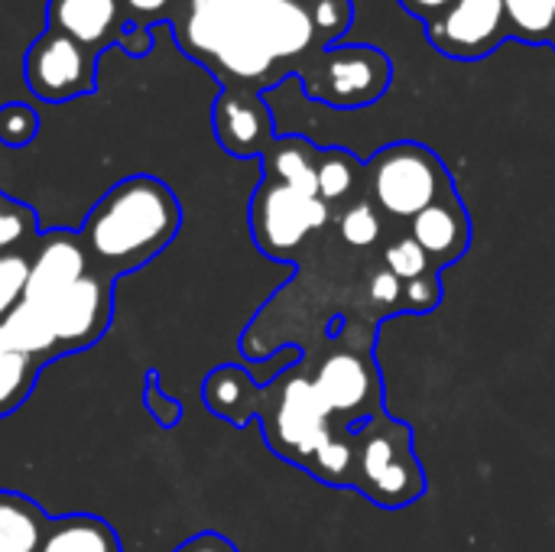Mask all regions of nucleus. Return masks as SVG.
Instances as JSON below:
<instances>
[{
	"mask_svg": "<svg viewBox=\"0 0 555 552\" xmlns=\"http://www.w3.org/2000/svg\"><path fill=\"white\" fill-rule=\"evenodd\" d=\"M550 46H553V49H555V29H553V36H550Z\"/></svg>",
	"mask_w": 555,
	"mask_h": 552,
	"instance_id": "obj_37",
	"label": "nucleus"
},
{
	"mask_svg": "<svg viewBox=\"0 0 555 552\" xmlns=\"http://www.w3.org/2000/svg\"><path fill=\"white\" fill-rule=\"evenodd\" d=\"M211 127L221 150L237 159L263 156L276 140L273 114L260 91L224 88L211 107Z\"/></svg>",
	"mask_w": 555,
	"mask_h": 552,
	"instance_id": "obj_12",
	"label": "nucleus"
},
{
	"mask_svg": "<svg viewBox=\"0 0 555 552\" xmlns=\"http://www.w3.org/2000/svg\"><path fill=\"white\" fill-rule=\"evenodd\" d=\"M46 511L16 491H0V552H36L46 534Z\"/></svg>",
	"mask_w": 555,
	"mask_h": 552,
	"instance_id": "obj_21",
	"label": "nucleus"
},
{
	"mask_svg": "<svg viewBox=\"0 0 555 552\" xmlns=\"http://www.w3.org/2000/svg\"><path fill=\"white\" fill-rule=\"evenodd\" d=\"M26 254H0V319L10 316L26 293Z\"/></svg>",
	"mask_w": 555,
	"mask_h": 552,
	"instance_id": "obj_32",
	"label": "nucleus"
},
{
	"mask_svg": "<svg viewBox=\"0 0 555 552\" xmlns=\"http://www.w3.org/2000/svg\"><path fill=\"white\" fill-rule=\"evenodd\" d=\"M143 407H146V413L156 420V426H163V429L179 426V423H182V413H185L182 403L163 390L159 371H146V374H143Z\"/></svg>",
	"mask_w": 555,
	"mask_h": 552,
	"instance_id": "obj_31",
	"label": "nucleus"
},
{
	"mask_svg": "<svg viewBox=\"0 0 555 552\" xmlns=\"http://www.w3.org/2000/svg\"><path fill=\"white\" fill-rule=\"evenodd\" d=\"M511 36L540 46L550 42L555 29V0H504Z\"/></svg>",
	"mask_w": 555,
	"mask_h": 552,
	"instance_id": "obj_24",
	"label": "nucleus"
},
{
	"mask_svg": "<svg viewBox=\"0 0 555 552\" xmlns=\"http://www.w3.org/2000/svg\"><path fill=\"white\" fill-rule=\"evenodd\" d=\"M364 299L374 312V319H390V316H403V280L397 273H390L384 264L367 270V290Z\"/></svg>",
	"mask_w": 555,
	"mask_h": 552,
	"instance_id": "obj_26",
	"label": "nucleus"
},
{
	"mask_svg": "<svg viewBox=\"0 0 555 552\" xmlns=\"http://www.w3.org/2000/svg\"><path fill=\"white\" fill-rule=\"evenodd\" d=\"M98 52L68 39L59 29H42L23 62V75L29 91L46 104H65L85 98L98 85Z\"/></svg>",
	"mask_w": 555,
	"mask_h": 552,
	"instance_id": "obj_9",
	"label": "nucleus"
},
{
	"mask_svg": "<svg viewBox=\"0 0 555 552\" xmlns=\"http://www.w3.org/2000/svg\"><path fill=\"white\" fill-rule=\"evenodd\" d=\"M202 400L215 416L228 420L231 426H244V423H250V416H257L260 387L250 381V374L244 368L224 364V368H215L205 377Z\"/></svg>",
	"mask_w": 555,
	"mask_h": 552,
	"instance_id": "obj_16",
	"label": "nucleus"
},
{
	"mask_svg": "<svg viewBox=\"0 0 555 552\" xmlns=\"http://www.w3.org/2000/svg\"><path fill=\"white\" fill-rule=\"evenodd\" d=\"M169 26L185 55L244 91L276 85L319 39L306 0H179Z\"/></svg>",
	"mask_w": 555,
	"mask_h": 552,
	"instance_id": "obj_1",
	"label": "nucleus"
},
{
	"mask_svg": "<svg viewBox=\"0 0 555 552\" xmlns=\"http://www.w3.org/2000/svg\"><path fill=\"white\" fill-rule=\"evenodd\" d=\"M429 42L452 59H485L507 36L504 0H455L436 20L426 23Z\"/></svg>",
	"mask_w": 555,
	"mask_h": 552,
	"instance_id": "obj_11",
	"label": "nucleus"
},
{
	"mask_svg": "<svg viewBox=\"0 0 555 552\" xmlns=\"http://www.w3.org/2000/svg\"><path fill=\"white\" fill-rule=\"evenodd\" d=\"M172 552H241L228 537H221V534H211V530H205V534H195V537H189L185 543H179Z\"/></svg>",
	"mask_w": 555,
	"mask_h": 552,
	"instance_id": "obj_35",
	"label": "nucleus"
},
{
	"mask_svg": "<svg viewBox=\"0 0 555 552\" xmlns=\"http://www.w3.org/2000/svg\"><path fill=\"white\" fill-rule=\"evenodd\" d=\"M309 377H312L315 394L328 407V413L348 416V429L377 416V413H387L371 338L361 345L335 348L332 355H325L319 361V368Z\"/></svg>",
	"mask_w": 555,
	"mask_h": 552,
	"instance_id": "obj_7",
	"label": "nucleus"
},
{
	"mask_svg": "<svg viewBox=\"0 0 555 552\" xmlns=\"http://www.w3.org/2000/svg\"><path fill=\"white\" fill-rule=\"evenodd\" d=\"M442 303V273L429 270L410 283H403V316H429Z\"/></svg>",
	"mask_w": 555,
	"mask_h": 552,
	"instance_id": "obj_30",
	"label": "nucleus"
},
{
	"mask_svg": "<svg viewBox=\"0 0 555 552\" xmlns=\"http://www.w3.org/2000/svg\"><path fill=\"white\" fill-rule=\"evenodd\" d=\"M42 368H46V361H39V358L0 351V420L16 413L29 400Z\"/></svg>",
	"mask_w": 555,
	"mask_h": 552,
	"instance_id": "obj_23",
	"label": "nucleus"
},
{
	"mask_svg": "<svg viewBox=\"0 0 555 552\" xmlns=\"http://www.w3.org/2000/svg\"><path fill=\"white\" fill-rule=\"evenodd\" d=\"M400 3L406 7V13H410V16H416V20L429 23V20H436L446 7H452L455 0H400Z\"/></svg>",
	"mask_w": 555,
	"mask_h": 552,
	"instance_id": "obj_36",
	"label": "nucleus"
},
{
	"mask_svg": "<svg viewBox=\"0 0 555 552\" xmlns=\"http://www.w3.org/2000/svg\"><path fill=\"white\" fill-rule=\"evenodd\" d=\"M153 46H156L153 29H150V26H137V23H127V26H124V33H120V39H117V49H124V52H127V55H133V59L150 55V52H153Z\"/></svg>",
	"mask_w": 555,
	"mask_h": 552,
	"instance_id": "obj_34",
	"label": "nucleus"
},
{
	"mask_svg": "<svg viewBox=\"0 0 555 552\" xmlns=\"http://www.w3.org/2000/svg\"><path fill=\"white\" fill-rule=\"evenodd\" d=\"M124 3V13L130 23L137 26H159V23H172L176 10H179V0H120Z\"/></svg>",
	"mask_w": 555,
	"mask_h": 552,
	"instance_id": "obj_33",
	"label": "nucleus"
},
{
	"mask_svg": "<svg viewBox=\"0 0 555 552\" xmlns=\"http://www.w3.org/2000/svg\"><path fill=\"white\" fill-rule=\"evenodd\" d=\"M390 273H397L403 283H410V280H416V277H423V273H429V270H436L433 264H429V257H426V251L406 234V238H393L390 244H384V260H380Z\"/></svg>",
	"mask_w": 555,
	"mask_h": 552,
	"instance_id": "obj_27",
	"label": "nucleus"
},
{
	"mask_svg": "<svg viewBox=\"0 0 555 552\" xmlns=\"http://www.w3.org/2000/svg\"><path fill=\"white\" fill-rule=\"evenodd\" d=\"M36 238V211L10 195H0V254H26Z\"/></svg>",
	"mask_w": 555,
	"mask_h": 552,
	"instance_id": "obj_25",
	"label": "nucleus"
},
{
	"mask_svg": "<svg viewBox=\"0 0 555 552\" xmlns=\"http://www.w3.org/2000/svg\"><path fill=\"white\" fill-rule=\"evenodd\" d=\"M319 198L328 205L332 218L345 205L364 198V163L354 153L341 150V146L322 150V159H319Z\"/></svg>",
	"mask_w": 555,
	"mask_h": 552,
	"instance_id": "obj_20",
	"label": "nucleus"
},
{
	"mask_svg": "<svg viewBox=\"0 0 555 552\" xmlns=\"http://www.w3.org/2000/svg\"><path fill=\"white\" fill-rule=\"evenodd\" d=\"M332 224H335L338 241L348 251H354V254H364V251L377 247L380 238H384V215L367 202V195L358 198V202H351V205H345L332 218Z\"/></svg>",
	"mask_w": 555,
	"mask_h": 552,
	"instance_id": "obj_22",
	"label": "nucleus"
},
{
	"mask_svg": "<svg viewBox=\"0 0 555 552\" xmlns=\"http://www.w3.org/2000/svg\"><path fill=\"white\" fill-rule=\"evenodd\" d=\"M29 270H26V303L46 306L49 299H55L59 293H65L72 283H78L88 270V251L78 238V231H46L36 238V244L26 251Z\"/></svg>",
	"mask_w": 555,
	"mask_h": 552,
	"instance_id": "obj_13",
	"label": "nucleus"
},
{
	"mask_svg": "<svg viewBox=\"0 0 555 552\" xmlns=\"http://www.w3.org/2000/svg\"><path fill=\"white\" fill-rule=\"evenodd\" d=\"M0 351L13 355H29L39 361H55V338L49 329V319L42 306L36 303H20L10 316L0 319Z\"/></svg>",
	"mask_w": 555,
	"mask_h": 552,
	"instance_id": "obj_19",
	"label": "nucleus"
},
{
	"mask_svg": "<svg viewBox=\"0 0 555 552\" xmlns=\"http://www.w3.org/2000/svg\"><path fill=\"white\" fill-rule=\"evenodd\" d=\"M36 552H124L117 530L94 514L49 517Z\"/></svg>",
	"mask_w": 555,
	"mask_h": 552,
	"instance_id": "obj_18",
	"label": "nucleus"
},
{
	"mask_svg": "<svg viewBox=\"0 0 555 552\" xmlns=\"http://www.w3.org/2000/svg\"><path fill=\"white\" fill-rule=\"evenodd\" d=\"M39 133V114L23 104V101H10L0 107V143L10 150L29 146Z\"/></svg>",
	"mask_w": 555,
	"mask_h": 552,
	"instance_id": "obj_28",
	"label": "nucleus"
},
{
	"mask_svg": "<svg viewBox=\"0 0 555 552\" xmlns=\"http://www.w3.org/2000/svg\"><path fill=\"white\" fill-rule=\"evenodd\" d=\"M127 13L120 0H49L46 3V26L65 33L68 39L81 42L91 52H104L117 46Z\"/></svg>",
	"mask_w": 555,
	"mask_h": 552,
	"instance_id": "obj_15",
	"label": "nucleus"
},
{
	"mask_svg": "<svg viewBox=\"0 0 555 552\" xmlns=\"http://www.w3.org/2000/svg\"><path fill=\"white\" fill-rule=\"evenodd\" d=\"M306 7H309L315 36H319L325 46H335L338 36H341V33L351 26V20H354L351 0H306Z\"/></svg>",
	"mask_w": 555,
	"mask_h": 552,
	"instance_id": "obj_29",
	"label": "nucleus"
},
{
	"mask_svg": "<svg viewBox=\"0 0 555 552\" xmlns=\"http://www.w3.org/2000/svg\"><path fill=\"white\" fill-rule=\"evenodd\" d=\"M390 59L374 46H341L322 55V62L306 72V91L332 107H364L384 98L390 88Z\"/></svg>",
	"mask_w": 555,
	"mask_h": 552,
	"instance_id": "obj_8",
	"label": "nucleus"
},
{
	"mask_svg": "<svg viewBox=\"0 0 555 552\" xmlns=\"http://www.w3.org/2000/svg\"><path fill=\"white\" fill-rule=\"evenodd\" d=\"M182 228L176 192L156 176H127L111 185L88 211L78 238L91 270L117 280L159 257Z\"/></svg>",
	"mask_w": 555,
	"mask_h": 552,
	"instance_id": "obj_2",
	"label": "nucleus"
},
{
	"mask_svg": "<svg viewBox=\"0 0 555 552\" xmlns=\"http://www.w3.org/2000/svg\"><path fill=\"white\" fill-rule=\"evenodd\" d=\"M257 416L263 423L267 446L280 459L302 468H309L319 449H325L341 433L335 426V416L315 394L306 364H293L273 384L260 387Z\"/></svg>",
	"mask_w": 555,
	"mask_h": 552,
	"instance_id": "obj_4",
	"label": "nucleus"
},
{
	"mask_svg": "<svg viewBox=\"0 0 555 552\" xmlns=\"http://www.w3.org/2000/svg\"><path fill=\"white\" fill-rule=\"evenodd\" d=\"M332 224V211L319 195H306L273 179H260L250 198V234L260 254L293 264Z\"/></svg>",
	"mask_w": 555,
	"mask_h": 552,
	"instance_id": "obj_6",
	"label": "nucleus"
},
{
	"mask_svg": "<svg viewBox=\"0 0 555 552\" xmlns=\"http://www.w3.org/2000/svg\"><path fill=\"white\" fill-rule=\"evenodd\" d=\"M354 491L384 511L410 508L426 495V475L413 452V429L387 413L351 426Z\"/></svg>",
	"mask_w": 555,
	"mask_h": 552,
	"instance_id": "obj_3",
	"label": "nucleus"
},
{
	"mask_svg": "<svg viewBox=\"0 0 555 552\" xmlns=\"http://www.w3.org/2000/svg\"><path fill=\"white\" fill-rule=\"evenodd\" d=\"M410 238L426 251L429 264L439 273L455 267L472 247V218H468V208H465L459 189H452L436 205L420 211L410 221Z\"/></svg>",
	"mask_w": 555,
	"mask_h": 552,
	"instance_id": "obj_14",
	"label": "nucleus"
},
{
	"mask_svg": "<svg viewBox=\"0 0 555 552\" xmlns=\"http://www.w3.org/2000/svg\"><path fill=\"white\" fill-rule=\"evenodd\" d=\"M452 189L449 169L423 143H390L364 163V195L387 218L413 221Z\"/></svg>",
	"mask_w": 555,
	"mask_h": 552,
	"instance_id": "obj_5",
	"label": "nucleus"
},
{
	"mask_svg": "<svg viewBox=\"0 0 555 552\" xmlns=\"http://www.w3.org/2000/svg\"><path fill=\"white\" fill-rule=\"evenodd\" d=\"M319 159L322 150L306 137H276L273 146L260 156L263 179L283 182L306 195H319Z\"/></svg>",
	"mask_w": 555,
	"mask_h": 552,
	"instance_id": "obj_17",
	"label": "nucleus"
},
{
	"mask_svg": "<svg viewBox=\"0 0 555 552\" xmlns=\"http://www.w3.org/2000/svg\"><path fill=\"white\" fill-rule=\"evenodd\" d=\"M52 338H55V355H75L94 348L114 319V280L88 270L78 283H72L65 293L49 299L42 306Z\"/></svg>",
	"mask_w": 555,
	"mask_h": 552,
	"instance_id": "obj_10",
	"label": "nucleus"
}]
</instances>
